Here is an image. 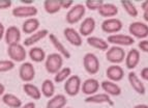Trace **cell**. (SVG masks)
Segmentation results:
<instances>
[{
    "mask_svg": "<svg viewBox=\"0 0 148 108\" xmlns=\"http://www.w3.org/2000/svg\"><path fill=\"white\" fill-rule=\"evenodd\" d=\"M147 8H148V0H146V1H144V2L141 4V8L143 10H145Z\"/></svg>",
    "mask_w": 148,
    "mask_h": 108,
    "instance_id": "cell-44",
    "label": "cell"
},
{
    "mask_svg": "<svg viewBox=\"0 0 148 108\" xmlns=\"http://www.w3.org/2000/svg\"><path fill=\"white\" fill-rule=\"evenodd\" d=\"M63 35L66 39L67 42L69 44H72L73 46L80 47L83 44V39H82L81 35L77 30H75L73 27H66L63 30Z\"/></svg>",
    "mask_w": 148,
    "mask_h": 108,
    "instance_id": "cell-13",
    "label": "cell"
},
{
    "mask_svg": "<svg viewBox=\"0 0 148 108\" xmlns=\"http://www.w3.org/2000/svg\"><path fill=\"white\" fill-rule=\"evenodd\" d=\"M8 54L10 60L14 62H23L27 57V52L25 50V47L21 44H14L8 46Z\"/></svg>",
    "mask_w": 148,
    "mask_h": 108,
    "instance_id": "cell-4",
    "label": "cell"
},
{
    "mask_svg": "<svg viewBox=\"0 0 148 108\" xmlns=\"http://www.w3.org/2000/svg\"><path fill=\"white\" fill-rule=\"evenodd\" d=\"M19 76L25 83H30L35 77V69L31 62H22L19 68Z\"/></svg>",
    "mask_w": 148,
    "mask_h": 108,
    "instance_id": "cell-8",
    "label": "cell"
},
{
    "mask_svg": "<svg viewBox=\"0 0 148 108\" xmlns=\"http://www.w3.org/2000/svg\"><path fill=\"white\" fill-rule=\"evenodd\" d=\"M86 14V8L84 4H76L74 5L72 8H69V10L67 12L65 20L66 22L71 25H74L76 23H78L79 21H81L83 19V17Z\"/></svg>",
    "mask_w": 148,
    "mask_h": 108,
    "instance_id": "cell-2",
    "label": "cell"
},
{
    "mask_svg": "<svg viewBox=\"0 0 148 108\" xmlns=\"http://www.w3.org/2000/svg\"><path fill=\"white\" fill-rule=\"evenodd\" d=\"M4 41L8 46L14 44H20V41H21L20 29L17 26H14V25L6 28L4 35Z\"/></svg>",
    "mask_w": 148,
    "mask_h": 108,
    "instance_id": "cell-12",
    "label": "cell"
},
{
    "mask_svg": "<svg viewBox=\"0 0 148 108\" xmlns=\"http://www.w3.org/2000/svg\"><path fill=\"white\" fill-rule=\"evenodd\" d=\"M63 57L59 53L49 54L45 60V68L49 74H57L62 69Z\"/></svg>",
    "mask_w": 148,
    "mask_h": 108,
    "instance_id": "cell-1",
    "label": "cell"
},
{
    "mask_svg": "<svg viewBox=\"0 0 148 108\" xmlns=\"http://www.w3.org/2000/svg\"><path fill=\"white\" fill-rule=\"evenodd\" d=\"M103 0H86L85 1V8L90 10H99V8L104 4Z\"/></svg>",
    "mask_w": 148,
    "mask_h": 108,
    "instance_id": "cell-34",
    "label": "cell"
},
{
    "mask_svg": "<svg viewBox=\"0 0 148 108\" xmlns=\"http://www.w3.org/2000/svg\"><path fill=\"white\" fill-rule=\"evenodd\" d=\"M133 108H148V105H145V104H139V105L134 106Z\"/></svg>",
    "mask_w": 148,
    "mask_h": 108,
    "instance_id": "cell-46",
    "label": "cell"
},
{
    "mask_svg": "<svg viewBox=\"0 0 148 108\" xmlns=\"http://www.w3.org/2000/svg\"><path fill=\"white\" fill-rule=\"evenodd\" d=\"M127 78H128V82H130L132 89H133L134 91H136V93H140V95H145V93H146L145 86H144L142 80L139 78L138 75H137L135 72H130Z\"/></svg>",
    "mask_w": 148,
    "mask_h": 108,
    "instance_id": "cell-18",
    "label": "cell"
},
{
    "mask_svg": "<svg viewBox=\"0 0 148 108\" xmlns=\"http://www.w3.org/2000/svg\"><path fill=\"white\" fill-rule=\"evenodd\" d=\"M128 31L131 37L145 39L148 37V25L144 22H133L128 27Z\"/></svg>",
    "mask_w": 148,
    "mask_h": 108,
    "instance_id": "cell-10",
    "label": "cell"
},
{
    "mask_svg": "<svg viewBox=\"0 0 148 108\" xmlns=\"http://www.w3.org/2000/svg\"><path fill=\"white\" fill-rule=\"evenodd\" d=\"M37 12H38V10L33 5H21V6H17L14 8L12 14L16 18L30 19V18H34L37 15Z\"/></svg>",
    "mask_w": 148,
    "mask_h": 108,
    "instance_id": "cell-7",
    "label": "cell"
},
{
    "mask_svg": "<svg viewBox=\"0 0 148 108\" xmlns=\"http://www.w3.org/2000/svg\"><path fill=\"white\" fill-rule=\"evenodd\" d=\"M42 96L46 97V98H49L51 99L52 97L55 96V85H54V82L52 80H50V79H46L42 83Z\"/></svg>",
    "mask_w": 148,
    "mask_h": 108,
    "instance_id": "cell-30",
    "label": "cell"
},
{
    "mask_svg": "<svg viewBox=\"0 0 148 108\" xmlns=\"http://www.w3.org/2000/svg\"><path fill=\"white\" fill-rule=\"evenodd\" d=\"M48 37H49V39H50V42H51V44L54 46V48L58 51V53H59L61 56H64L67 59L71 58V54H69V50L65 48V46H63V44L60 42V39H58L54 33H49Z\"/></svg>",
    "mask_w": 148,
    "mask_h": 108,
    "instance_id": "cell-22",
    "label": "cell"
},
{
    "mask_svg": "<svg viewBox=\"0 0 148 108\" xmlns=\"http://www.w3.org/2000/svg\"><path fill=\"white\" fill-rule=\"evenodd\" d=\"M83 66H84L85 71L90 75H95L101 68L99 58L93 53L85 54L84 57H83Z\"/></svg>",
    "mask_w": 148,
    "mask_h": 108,
    "instance_id": "cell-5",
    "label": "cell"
},
{
    "mask_svg": "<svg viewBox=\"0 0 148 108\" xmlns=\"http://www.w3.org/2000/svg\"><path fill=\"white\" fill-rule=\"evenodd\" d=\"M72 76V69L66 66V68H62L57 74H55V82L56 83H61L63 81H66L69 77Z\"/></svg>",
    "mask_w": 148,
    "mask_h": 108,
    "instance_id": "cell-32",
    "label": "cell"
},
{
    "mask_svg": "<svg viewBox=\"0 0 148 108\" xmlns=\"http://www.w3.org/2000/svg\"><path fill=\"white\" fill-rule=\"evenodd\" d=\"M99 89V82L96 79H87L85 80L81 86V91L82 93L88 96H92V95H95L97 93Z\"/></svg>",
    "mask_w": 148,
    "mask_h": 108,
    "instance_id": "cell-17",
    "label": "cell"
},
{
    "mask_svg": "<svg viewBox=\"0 0 148 108\" xmlns=\"http://www.w3.org/2000/svg\"><path fill=\"white\" fill-rule=\"evenodd\" d=\"M101 87L104 89L105 93L109 95V96H114V97H118L121 95V89L120 86L116 83V82H113V81L110 80H105L101 83Z\"/></svg>",
    "mask_w": 148,
    "mask_h": 108,
    "instance_id": "cell-20",
    "label": "cell"
},
{
    "mask_svg": "<svg viewBox=\"0 0 148 108\" xmlns=\"http://www.w3.org/2000/svg\"><path fill=\"white\" fill-rule=\"evenodd\" d=\"M12 0H0V10H6L12 6Z\"/></svg>",
    "mask_w": 148,
    "mask_h": 108,
    "instance_id": "cell-38",
    "label": "cell"
},
{
    "mask_svg": "<svg viewBox=\"0 0 148 108\" xmlns=\"http://www.w3.org/2000/svg\"><path fill=\"white\" fill-rule=\"evenodd\" d=\"M97 12H99V14L101 17L111 19V18H114L118 14V8L113 3H104Z\"/></svg>",
    "mask_w": 148,
    "mask_h": 108,
    "instance_id": "cell-24",
    "label": "cell"
},
{
    "mask_svg": "<svg viewBox=\"0 0 148 108\" xmlns=\"http://www.w3.org/2000/svg\"><path fill=\"white\" fill-rule=\"evenodd\" d=\"M28 55L33 62H42L44 60H46V57H47L45 50L40 47H32L28 52Z\"/></svg>",
    "mask_w": 148,
    "mask_h": 108,
    "instance_id": "cell-28",
    "label": "cell"
},
{
    "mask_svg": "<svg viewBox=\"0 0 148 108\" xmlns=\"http://www.w3.org/2000/svg\"><path fill=\"white\" fill-rule=\"evenodd\" d=\"M143 19L145 20L146 22H148V8L145 10H143Z\"/></svg>",
    "mask_w": 148,
    "mask_h": 108,
    "instance_id": "cell-42",
    "label": "cell"
},
{
    "mask_svg": "<svg viewBox=\"0 0 148 108\" xmlns=\"http://www.w3.org/2000/svg\"><path fill=\"white\" fill-rule=\"evenodd\" d=\"M138 47L141 51L148 53V39H141L138 44Z\"/></svg>",
    "mask_w": 148,
    "mask_h": 108,
    "instance_id": "cell-36",
    "label": "cell"
},
{
    "mask_svg": "<svg viewBox=\"0 0 148 108\" xmlns=\"http://www.w3.org/2000/svg\"><path fill=\"white\" fill-rule=\"evenodd\" d=\"M49 35V31L47 29H40L37 30L36 32L32 33L31 35H29L28 37L24 39L23 46L25 47H32L34 46L36 43H38L40 41H42V39H45L46 37Z\"/></svg>",
    "mask_w": 148,
    "mask_h": 108,
    "instance_id": "cell-19",
    "label": "cell"
},
{
    "mask_svg": "<svg viewBox=\"0 0 148 108\" xmlns=\"http://www.w3.org/2000/svg\"><path fill=\"white\" fill-rule=\"evenodd\" d=\"M95 20L92 17H87L82 21L81 25H80V30L79 33L81 37H91L92 32L95 29Z\"/></svg>",
    "mask_w": 148,
    "mask_h": 108,
    "instance_id": "cell-14",
    "label": "cell"
},
{
    "mask_svg": "<svg viewBox=\"0 0 148 108\" xmlns=\"http://www.w3.org/2000/svg\"><path fill=\"white\" fill-rule=\"evenodd\" d=\"M15 68V62H12L10 59H3L0 60V73L12 71Z\"/></svg>",
    "mask_w": 148,
    "mask_h": 108,
    "instance_id": "cell-35",
    "label": "cell"
},
{
    "mask_svg": "<svg viewBox=\"0 0 148 108\" xmlns=\"http://www.w3.org/2000/svg\"><path fill=\"white\" fill-rule=\"evenodd\" d=\"M87 44L89 46L93 47L95 49L101 50V51H107L109 49V43L106 39H101L97 37H87Z\"/></svg>",
    "mask_w": 148,
    "mask_h": 108,
    "instance_id": "cell-25",
    "label": "cell"
},
{
    "mask_svg": "<svg viewBox=\"0 0 148 108\" xmlns=\"http://www.w3.org/2000/svg\"><path fill=\"white\" fill-rule=\"evenodd\" d=\"M21 2L24 3V4H33V0H21Z\"/></svg>",
    "mask_w": 148,
    "mask_h": 108,
    "instance_id": "cell-45",
    "label": "cell"
},
{
    "mask_svg": "<svg viewBox=\"0 0 148 108\" xmlns=\"http://www.w3.org/2000/svg\"><path fill=\"white\" fill-rule=\"evenodd\" d=\"M44 8L48 14L54 15L61 10L60 0H46L44 1Z\"/></svg>",
    "mask_w": 148,
    "mask_h": 108,
    "instance_id": "cell-31",
    "label": "cell"
},
{
    "mask_svg": "<svg viewBox=\"0 0 148 108\" xmlns=\"http://www.w3.org/2000/svg\"><path fill=\"white\" fill-rule=\"evenodd\" d=\"M122 22L116 18H111V19H106L101 23V29L106 33L110 35H116L122 29Z\"/></svg>",
    "mask_w": 148,
    "mask_h": 108,
    "instance_id": "cell-11",
    "label": "cell"
},
{
    "mask_svg": "<svg viewBox=\"0 0 148 108\" xmlns=\"http://www.w3.org/2000/svg\"><path fill=\"white\" fill-rule=\"evenodd\" d=\"M5 91V86L2 83H0V96H3Z\"/></svg>",
    "mask_w": 148,
    "mask_h": 108,
    "instance_id": "cell-43",
    "label": "cell"
},
{
    "mask_svg": "<svg viewBox=\"0 0 148 108\" xmlns=\"http://www.w3.org/2000/svg\"><path fill=\"white\" fill-rule=\"evenodd\" d=\"M81 78L78 75H72L64 83V91H65L66 95L71 97H75L81 91Z\"/></svg>",
    "mask_w": 148,
    "mask_h": 108,
    "instance_id": "cell-6",
    "label": "cell"
},
{
    "mask_svg": "<svg viewBox=\"0 0 148 108\" xmlns=\"http://www.w3.org/2000/svg\"><path fill=\"white\" fill-rule=\"evenodd\" d=\"M141 78L148 81V66L142 69V71H141Z\"/></svg>",
    "mask_w": 148,
    "mask_h": 108,
    "instance_id": "cell-39",
    "label": "cell"
},
{
    "mask_svg": "<svg viewBox=\"0 0 148 108\" xmlns=\"http://www.w3.org/2000/svg\"><path fill=\"white\" fill-rule=\"evenodd\" d=\"M141 54L140 51L136 48H133L125 55V66L128 70H134L140 62Z\"/></svg>",
    "mask_w": 148,
    "mask_h": 108,
    "instance_id": "cell-16",
    "label": "cell"
},
{
    "mask_svg": "<svg viewBox=\"0 0 148 108\" xmlns=\"http://www.w3.org/2000/svg\"><path fill=\"white\" fill-rule=\"evenodd\" d=\"M125 52L122 47L112 46L106 52V59L112 64H119L125 59Z\"/></svg>",
    "mask_w": 148,
    "mask_h": 108,
    "instance_id": "cell-3",
    "label": "cell"
},
{
    "mask_svg": "<svg viewBox=\"0 0 148 108\" xmlns=\"http://www.w3.org/2000/svg\"><path fill=\"white\" fill-rule=\"evenodd\" d=\"M67 103V99L65 96L59 93V95H55L54 97L48 101L46 108H65V105Z\"/></svg>",
    "mask_w": 148,
    "mask_h": 108,
    "instance_id": "cell-26",
    "label": "cell"
},
{
    "mask_svg": "<svg viewBox=\"0 0 148 108\" xmlns=\"http://www.w3.org/2000/svg\"><path fill=\"white\" fill-rule=\"evenodd\" d=\"M121 4H122V8L125 10V12L128 16L131 17H137L138 16V10H137L136 5L134 4L132 1L130 0H121Z\"/></svg>",
    "mask_w": 148,
    "mask_h": 108,
    "instance_id": "cell-33",
    "label": "cell"
},
{
    "mask_svg": "<svg viewBox=\"0 0 148 108\" xmlns=\"http://www.w3.org/2000/svg\"><path fill=\"white\" fill-rule=\"evenodd\" d=\"M73 4H74V1L73 0H60V5H61V8H72Z\"/></svg>",
    "mask_w": 148,
    "mask_h": 108,
    "instance_id": "cell-37",
    "label": "cell"
},
{
    "mask_svg": "<svg viewBox=\"0 0 148 108\" xmlns=\"http://www.w3.org/2000/svg\"><path fill=\"white\" fill-rule=\"evenodd\" d=\"M5 27L4 25L2 24V23L0 22V41L2 39H4V35H5Z\"/></svg>",
    "mask_w": 148,
    "mask_h": 108,
    "instance_id": "cell-40",
    "label": "cell"
},
{
    "mask_svg": "<svg viewBox=\"0 0 148 108\" xmlns=\"http://www.w3.org/2000/svg\"><path fill=\"white\" fill-rule=\"evenodd\" d=\"M40 20L36 18H30V19L25 20L24 23L22 25V30L26 35H31L32 33H34L38 30L40 28Z\"/></svg>",
    "mask_w": 148,
    "mask_h": 108,
    "instance_id": "cell-23",
    "label": "cell"
},
{
    "mask_svg": "<svg viewBox=\"0 0 148 108\" xmlns=\"http://www.w3.org/2000/svg\"><path fill=\"white\" fill-rule=\"evenodd\" d=\"M107 42L109 44H112L114 46H132L135 43V39L131 35H120V33H116V35H109L107 39Z\"/></svg>",
    "mask_w": 148,
    "mask_h": 108,
    "instance_id": "cell-9",
    "label": "cell"
},
{
    "mask_svg": "<svg viewBox=\"0 0 148 108\" xmlns=\"http://www.w3.org/2000/svg\"><path fill=\"white\" fill-rule=\"evenodd\" d=\"M106 75L108 77V80L113 81V82H118L123 78L124 71L119 64H111L106 70Z\"/></svg>",
    "mask_w": 148,
    "mask_h": 108,
    "instance_id": "cell-15",
    "label": "cell"
},
{
    "mask_svg": "<svg viewBox=\"0 0 148 108\" xmlns=\"http://www.w3.org/2000/svg\"><path fill=\"white\" fill-rule=\"evenodd\" d=\"M2 102L10 108H21L22 107V101L20 98L12 93H5L2 96Z\"/></svg>",
    "mask_w": 148,
    "mask_h": 108,
    "instance_id": "cell-29",
    "label": "cell"
},
{
    "mask_svg": "<svg viewBox=\"0 0 148 108\" xmlns=\"http://www.w3.org/2000/svg\"><path fill=\"white\" fill-rule=\"evenodd\" d=\"M23 91L24 93L27 95L28 97H30L33 100H40L42 98V91L40 89L37 87L36 85L32 83H25L23 85Z\"/></svg>",
    "mask_w": 148,
    "mask_h": 108,
    "instance_id": "cell-27",
    "label": "cell"
},
{
    "mask_svg": "<svg viewBox=\"0 0 148 108\" xmlns=\"http://www.w3.org/2000/svg\"><path fill=\"white\" fill-rule=\"evenodd\" d=\"M65 108H72V107H65Z\"/></svg>",
    "mask_w": 148,
    "mask_h": 108,
    "instance_id": "cell-47",
    "label": "cell"
},
{
    "mask_svg": "<svg viewBox=\"0 0 148 108\" xmlns=\"http://www.w3.org/2000/svg\"><path fill=\"white\" fill-rule=\"evenodd\" d=\"M86 103L90 104H103V103H108L109 105L113 106L114 103L113 101L111 100V97L107 95V93H95L92 96H88L85 99Z\"/></svg>",
    "mask_w": 148,
    "mask_h": 108,
    "instance_id": "cell-21",
    "label": "cell"
},
{
    "mask_svg": "<svg viewBox=\"0 0 148 108\" xmlns=\"http://www.w3.org/2000/svg\"><path fill=\"white\" fill-rule=\"evenodd\" d=\"M21 108H35V104L33 102H28L25 105H23Z\"/></svg>",
    "mask_w": 148,
    "mask_h": 108,
    "instance_id": "cell-41",
    "label": "cell"
}]
</instances>
